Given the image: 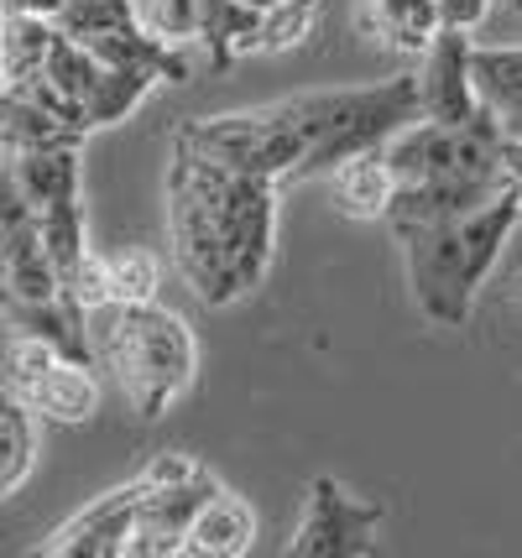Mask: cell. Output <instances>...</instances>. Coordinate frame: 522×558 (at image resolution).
<instances>
[{
	"mask_svg": "<svg viewBox=\"0 0 522 558\" xmlns=\"http://www.w3.org/2000/svg\"><path fill=\"white\" fill-rule=\"evenodd\" d=\"M413 121H418V73H392L381 84L303 89L230 116H194L173 131V142L251 178L303 183L340 168L355 151L387 146Z\"/></svg>",
	"mask_w": 522,
	"mask_h": 558,
	"instance_id": "cell-1",
	"label": "cell"
},
{
	"mask_svg": "<svg viewBox=\"0 0 522 558\" xmlns=\"http://www.w3.org/2000/svg\"><path fill=\"white\" fill-rule=\"evenodd\" d=\"M277 189L272 178L220 168L173 142L168 162V245L199 303L230 308L262 288L277 241Z\"/></svg>",
	"mask_w": 522,
	"mask_h": 558,
	"instance_id": "cell-2",
	"label": "cell"
},
{
	"mask_svg": "<svg viewBox=\"0 0 522 558\" xmlns=\"http://www.w3.org/2000/svg\"><path fill=\"white\" fill-rule=\"evenodd\" d=\"M387 162H392V178H398V194H392V209H387L392 230L471 215L497 194H507L501 125L486 110L465 125H402L387 142Z\"/></svg>",
	"mask_w": 522,
	"mask_h": 558,
	"instance_id": "cell-3",
	"label": "cell"
},
{
	"mask_svg": "<svg viewBox=\"0 0 522 558\" xmlns=\"http://www.w3.org/2000/svg\"><path fill=\"white\" fill-rule=\"evenodd\" d=\"M518 219H522V204L507 189V194H497L491 204H481L471 215L392 230L402 245V267H408L413 303H418V314L428 324L460 329L471 318L475 292L486 288L491 267L501 262V245L512 241Z\"/></svg>",
	"mask_w": 522,
	"mask_h": 558,
	"instance_id": "cell-4",
	"label": "cell"
},
{
	"mask_svg": "<svg viewBox=\"0 0 522 558\" xmlns=\"http://www.w3.org/2000/svg\"><path fill=\"white\" fill-rule=\"evenodd\" d=\"M89 344H95V365L110 371L121 402L142 423H157L199 376L194 329L157 298L89 308Z\"/></svg>",
	"mask_w": 522,
	"mask_h": 558,
	"instance_id": "cell-5",
	"label": "cell"
},
{
	"mask_svg": "<svg viewBox=\"0 0 522 558\" xmlns=\"http://www.w3.org/2000/svg\"><path fill=\"white\" fill-rule=\"evenodd\" d=\"M142 511H136V527L125 537V558H178L189 522L199 517V507L220 490V481L189 454H157L142 464Z\"/></svg>",
	"mask_w": 522,
	"mask_h": 558,
	"instance_id": "cell-6",
	"label": "cell"
},
{
	"mask_svg": "<svg viewBox=\"0 0 522 558\" xmlns=\"http://www.w3.org/2000/svg\"><path fill=\"white\" fill-rule=\"evenodd\" d=\"M5 387L22 397L26 408L48 423H89L100 413V381H95V365L58 350L48 340H32V335H11L5 350Z\"/></svg>",
	"mask_w": 522,
	"mask_h": 558,
	"instance_id": "cell-7",
	"label": "cell"
},
{
	"mask_svg": "<svg viewBox=\"0 0 522 558\" xmlns=\"http://www.w3.org/2000/svg\"><path fill=\"white\" fill-rule=\"evenodd\" d=\"M381 522H387V507L350 496L335 475H314L288 554L293 558H372L381 548L376 543Z\"/></svg>",
	"mask_w": 522,
	"mask_h": 558,
	"instance_id": "cell-8",
	"label": "cell"
},
{
	"mask_svg": "<svg viewBox=\"0 0 522 558\" xmlns=\"http://www.w3.org/2000/svg\"><path fill=\"white\" fill-rule=\"evenodd\" d=\"M471 52V32H460V26H439V37L418 52V121L465 125L481 116Z\"/></svg>",
	"mask_w": 522,
	"mask_h": 558,
	"instance_id": "cell-9",
	"label": "cell"
},
{
	"mask_svg": "<svg viewBox=\"0 0 522 558\" xmlns=\"http://www.w3.org/2000/svg\"><path fill=\"white\" fill-rule=\"evenodd\" d=\"M142 475L125 481V486L95 496L84 511H74L58 533L43 543V554L52 558H125V537L136 527V511H142Z\"/></svg>",
	"mask_w": 522,
	"mask_h": 558,
	"instance_id": "cell-10",
	"label": "cell"
},
{
	"mask_svg": "<svg viewBox=\"0 0 522 558\" xmlns=\"http://www.w3.org/2000/svg\"><path fill=\"white\" fill-rule=\"evenodd\" d=\"M329 183V198L335 209L350 219H387L392 209V194H398V178H392V162H387V146H372V151H355L340 168L324 172Z\"/></svg>",
	"mask_w": 522,
	"mask_h": 558,
	"instance_id": "cell-11",
	"label": "cell"
},
{
	"mask_svg": "<svg viewBox=\"0 0 522 558\" xmlns=\"http://www.w3.org/2000/svg\"><path fill=\"white\" fill-rule=\"evenodd\" d=\"M251 537H256V511L235 490L220 486L199 507V517L189 522L178 558H241L251 554Z\"/></svg>",
	"mask_w": 522,
	"mask_h": 558,
	"instance_id": "cell-12",
	"label": "cell"
},
{
	"mask_svg": "<svg viewBox=\"0 0 522 558\" xmlns=\"http://www.w3.org/2000/svg\"><path fill=\"white\" fill-rule=\"evenodd\" d=\"M84 125L63 121L43 99L22 95V89H0V146L11 151H37V146H84Z\"/></svg>",
	"mask_w": 522,
	"mask_h": 558,
	"instance_id": "cell-13",
	"label": "cell"
},
{
	"mask_svg": "<svg viewBox=\"0 0 522 558\" xmlns=\"http://www.w3.org/2000/svg\"><path fill=\"white\" fill-rule=\"evenodd\" d=\"M262 11L246 0H199V43L215 69H230L241 52H256Z\"/></svg>",
	"mask_w": 522,
	"mask_h": 558,
	"instance_id": "cell-14",
	"label": "cell"
},
{
	"mask_svg": "<svg viewBox=\"0 0 522 558\" xmlns=\"http://www.w3.org/2000/svg\"><path fill=\"white\" fill-rule=\"evenodd\" d=\"M37 470V413L0 387V501H11Z\"/></svg>",
	"mask_w": 522,
	"mask_h": 558,
	"instance_id": "cell-15",
	"label": "cell"
},
{
	"mask_svg": "<svg viewBox=\"0 0 522 558\" xmlns=\"http://www.w3.org/2000/svg\"><path fill=\"white\" fill-rule=\"evenodd\" d=\"M58 32H63V26L48 22V16L5 11V16H0V84H16V78L43 73Z\"/></svg>",
	"mask_w": 522,
	"mask_h": 558,
	"instance_id": "cell-16",
	"label": "cell"
},
{
	"mask_svg": "<svg viewBox=\"0 0 522 558\" xmlns=\"http://www.w3.org/2000/svg\"><path fill=\"white\" fill-rule=\"evenodd\" d=\"M475 99L491 121H507L522 110V48H475L471 52Z\"/></svg>",
	"mask_w": 522,
	"mask_h": 558,
	"instance_id": "cell-17",
	"label": "cell"
},
{
	"mask_svg": "<svg viewBox=\"0 0 522 558\" xmlns=\"http://www.w3.org/2000/svg\"><path fill=\"white\" fill-rule=\"evenodd\" d=\"M372 26L381 43L423 52L439 37V0H372Z\"/></svg>",
	"mask_w": 522,
	"mask_h": 558,
	"instance_id": "cell-18",
	"label": "cell"
},
{
	"mask_svg": "<svg viewBox=\"0 0 522 558\" xmlns=\"http://www.w3.org/2000/svg\"><path fill=\"white\" fill-rule=\"evenodd\" d=\"M157 256L151 251H116V256H100V288L105 303H151L157 298Z\"/></svg>",
	"mask_w": 522,
	"mask_h": 558,
	"instance_id": "cell-19",
	"label": "cell"
},
{
	"mask_svg": "<svg viewBox=\"0 0 522 558\" xmlns=\"http://www.w3.org/2000/svg\"><path fill=\"white\" fill-rule=\"evenodd\" d=\"M324 22V0H277L272 11H262V37L256 52H293L303 48Z\"/></svg>",
	"mask_w": 522,
	"mask_h": 558,
	"instance_id": "cell-20",
	"label": "cell"
},
{
	"mask_svg": "<svg viewBox=\"0 0 522 558\" xmlns=\"http://www.w3.org/2000/svg\"><path fill=\"white\" fill-rule=\"evenodd\" d=\"M136 22H142L136 0H69V5H63V16H58V26H63L69 37H95V32H110V26H136Z\"/></svg>",
	"mask_w": 522,
	"mask_h": 558,
	"instance_id": "cell-21",
	"label": "cell"
},
{
	"mask_svg": "<svg viewBox=\"0 0 522 558\" xmlns=\"http://www.w3.org/2000/svg\"><path fill=\"white\" fill-rule=\"evenodd\" d=\"M142 22L168 37V43H199V0H147V16Z\"/></svg>",
	"mask_w": 522,
	"mask_h": 558,
	"instance_id": "cell-22",
	"label": "cell"
},
{
	"mask_svg": "<svg viewBox=\"0 0 522 558\" xmlns=\"http://www.w3.org/2000/svg\"><path fill=\"white\" fill-rule=\"evenodd\" d=\"M486 11H491V0H439V26L471 32V26L486 22Z\"/></svg>",
	"mask_w": 522,
	"mask_h": 558,
	"instance_id": "cell-23",
	"label": "cell"
},
{
	"mask_svg": "<svg viewBox=\"0 0 522 558\" xmlns=\"http://www.w3.org/2000/svg\"><path fill=\"white\" fill-rule=\"evenodd\" d=\"M501 172H507V189L522 204V142H512V136H501Z\"/></svg>",
	"mask_w": 522,
	"mask_h": 558,
	"instance_id": "cell-24",
	"label": "cell"
},
{
	"mask_svg": "<svg viewBox=\"0 0 522 558\" xmlns=\"http://www.w3.org/2000/svg\"><path fill=\"white\" fill-rule=\"evenodd\" d=\"M0 5H5V11H26V16H48V22H58L69 0H0Z\"/></svg>",
	"mask_w": 522,
	"mask_h": 558,
	"instance_id": "cell-25",
	"label": "cell"
},
{
	"mask_svg": "<svg viewBox=\"0 0 522 558\" xmlns=\"http://www.w3.org/2000/svg\"><path fill=\"white\" fill-rule=\"evenodd\" d=\"M501 125V136H512V142H522V110H512L507 121H497Z\"/></svg>",
	"mask_w": 522,
	"mask_h": 558,
	"instance_id": "cell-26",
	"label": "cell"
},
{
	"mask_svg": "<svg viewBox=\"0 0 522 558\" xmlns=\"http://www.w3.org/2000/svg\"><path fill=\"white\" fill-rule=\"evenodd\" d=\"M246 5H256V11H272L277 0H246Z\"/></svg>",
	"mask_w": 522,
	"mask_h": 558,
	"instance_id": "cell-27",
	"label": "cell"
},
{
	"mask_svg": "<svg viewBox=\"0 0 522 558\" xmlns=\"http://www.w3.org/2000/svg\"><path fill=\"white\" fill-rule=\"evenodd\" d=\"M0 168H5V146H0Z\"/></svg>",
	"mask_w": 522,
	"mask_h": 558,
	"instance_id": "cell-28",
	"label": "cell"
},
{
	"mask_svg": "<svg viewBox=\"0 0 522 558\" xmlns=\"http://www.w3.org/2000/svg\"><path fill=\"white\" fill-rule=\"evenodd\" d=\"M512 11H522V0H512Z\"/></svg>",
	"mask_w": 522,
	"mask_h": 558,
	"instance_id": "cell-29",
	"label": "cell"
},
{
	"mask_svg": "<svg viewBox=\"0 0 522 558\" xmlns=\"http://www.w3.org/2000/svg\"><path fill=\"white\" fill-rule=\"evenodd\" d=\"M0 16H5V5H0Z\"/></svg>",
	"mask_w": 522,
	"mask_h": 558,
	"instance_id": "cell-30",
	"label": "cell"
}]
</instances>
